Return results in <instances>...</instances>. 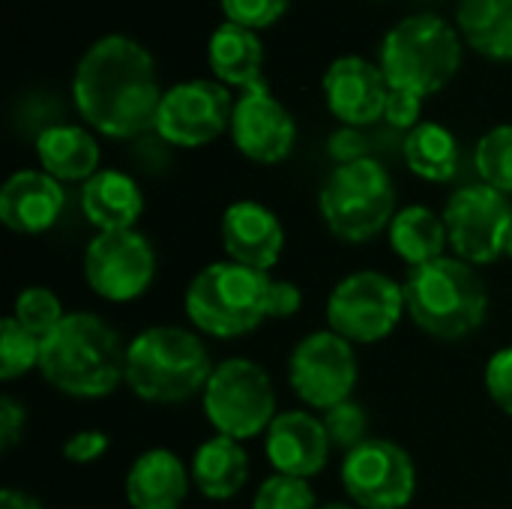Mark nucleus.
I'll return each instance as SVG.
<instances>
[{
  "label": "nucleus",
  "instance_id": "obj_1",
  "mask_svg": "<svg viewBox=\"0 0 512 509\" xmlns=\"http://www.w3.org/2000/svg\"><path fill=\"white\" fill-rule=\"evenodd\" d=\"M162 93L153 54L126 33L99 36L72 72V102L84 126L114 141L150 132Z\"/></svg>",
  "mask_w": 512,
  "mask_h": 509
},
{
  "label": "nucleus",
  "instance_id": "obj_2",
  "mask_svg": "<svg viewBox=\"0 0 512 509\" xmlns=\"http://www.w3.org/2000/svg\"><path fill=\"white\" fill-rule=\"evenodd\" d=\"M39 375L69 399H105L126 384V345L93 312H69L42 339Z\"/></svg>",
  "mask_w": 512,
  "mask_h": 509
},
{
  "label": "nucleus",
  "instance_id": "obj_3",
  "mask_svg": "<svg viewBox=\"0 0 512 509\" xmlns=\"http://www.w3.org/2000/svg\"><path fill=\"white\" fill-rule=\"evenodd\" d=\"M216 363L201 333L186 327H147L126 342V387L150 405H180L201 396Z\"/></svg>",
  "mask_w": 512,
  "mask_h": 509
},
{
  "label": "nucleus",
  "instance_id": "obj_4",
  "mask_svg": "<svg viewBox=\"0 0 512 509\" xmlns=\"http://www.w3.org/2000/svg\"><path fill=\"white\" fill-rule=\"evenodd\" d=\"M402 288L411 321L432 339L459 342L480 330L486 321V279L474 264L456 255H444L423 267H411Z\"/></svg>",
  "mask_w": 512,
  "mask_h": 509
},
{
  "label": "nucleus",
  "instance_id": "obj_5",
  "mask_svg": "<svg viewBox=\"0 0 512 509\" xmlns=\"http://www.w3.org/2000/svg\"><path fill=\"white\" fill-rule=\"evenodd\" d=\"M273 276L234 261H216L195 273L183 294V312L195 333L240 339L270 321Z\"/></svg>",
  "mask_w": 512,
  "mask_h": 509
},
{
  "label": "nucleus",
  "instance_id": "obj_6",
  "mask_svg": "<svg viewBox=\"0 0 512 509\" xmlns=\"http://www.w3.org/2000/svg\"><path fill=\"white\" fill-rule=\"evenodd\" d=\"M462 33L441 15H408L381 42L378 66L390 87L432 96L444 90L462 66Z\"/></svg>",
  "mask_w": 512,
  "mask_h": 509
},
{
  "label": "nucleus",
  "instance_id": "obj_7",
  "mask_svg": "<svg viewBox=\"0 0 512 509\" xmlns=\"http://www.w3.org/2000/svg\"><path fill=\"white\" fill-rule=\"evenodd\" d=\"M318 210L336 240L369 243L384 234L399 213L393 177L372 156L336 165L318 192Z\"/></svg>",
  "mask_w": 512,
  "mask_h": 509
},
{
  "label": "nucleus",
  "instance_id": "obj_8",
  "mask_svg": "<svg viewBox=\"0 0 512 509\" xmlns=\"http://www.w3.org/2000/svg\"><path fill=\"white\" fill-rule=\"evenodd\" d=\"M201 408L216 435L240 444L267 435L270 423L279 417L273 378L249 357H228L216 363L201 393Z\"/></svg>",
  "mask_w": 512,
  "mask_h": 509
},
{
  "label": "nucleus",
  "instance_id": "obj_9",
  "mask_svg": "<svg viewBox=\"0 0 512 509\" xmlns=\"http://www.w3.org/2000/svg\"><path fill=\"white\" fill-rule=\"evenodd\" d=\"M405 288L402 282L378 273V270H357L336 282L327 297V330L357 345H378L402 324Z\"/></svg>",
  "mask_w": 512,
  "mask_h": 509
},
{
  "label": "nucleus",
  "instance_id": "obj_10",
  "mask_svg": "<svg viewBox=\"0 0 512 509\" xmlns=\"http://www.w3.org/2000/svg\"><path fill=\"white\" fill-rule=\"evenodd\" d=\"M360 378L357 351L333 330L303 336L288 357V384L312 411H330L354 396Z\"/></svg>",
  "mask_w": 512,
  "mask_h": 509
},
{
  "label": "nucleus",
  "instance_id": "obj_11",
  "mask_svg": "<svg viewBox=\"0 0 512 509\" xmlns=\"http://www.w3.org/2000/svg\"><path fill=\"white\" fill-rule=\"evenodd\" d=\"M339 480L357 509H405L417 495L414 459L390 438H369L345 453Z\"/></svg>",
  "mask_w": 512,
  "mask_h": 509
},
{
  "label": "nucleus",
  "instance_id": "obj_12",
  "mask_svg": "<svg viewBox=\"0 0 512 509\" xmlns=\"http://www.w3.org/2000/svg\"><path fill=\"white\" fill-rule=\"evenodd\" d=\"M84 282L105 303H132L156 279V249L138 231H96L84 249Z\"/></svg>",
  "mask_w": 512,
  "mask_h": 509
},
{
  "label": "nucleus",
  "instance_id": "obj_13",
  "mask_svg": "<svg viewBox=\"0 0 512 509\" xmlns=\"http://www.w3.org/2000/svg\"><path fill=\"white\" fill-rule=\"evenodd\" d=\"M234 96L216 78L177 81L162 93L153 132L183 150L207 147L231 129Z\"/></svg>",
  "mask_w": 512,
  "mask_h": 509
},
{
  "label": "nucleus",
  "instance_id": "obj_14",
  "mask_svg": "<svg viewBox=\"0 0 512 509\" xmlns=\"http://www.w3.org/2000/svg\"><path fill=\"white\" fill-rule=\"evenodd\" d=\"M444 225L456 258L486 267L504 255L512 225L510 198L486 183L456 189L444 204Z\"/></svg>",
  "mask_w": 512,
  "mask_h": 509
},
{
  "label": "nucleus",
  "instance_id": "obj_15",
  "mask_svg": "<svg viewBox=\"0 0 512 509\" xmlns=\"http://www.w3.org/2000/svg\"><path fill=\"white\" fill-rule=\"evenodd\" d=\"M228 135L249 162L279 165L291 156L297 144V123L285 102L264 81L234 99Z\"/></svg>",
  "mask_w": 512,
  "mask_h": 509
},
{
  "label": "nucleus",
  "instance_id": "obj_16",
  "mask_svg": "<svg viewBox=\"0 0 512 509\" xmlns=\"http://www.w3.org/2000/svg\"><path fill=\"white\" fill-rule=\"evenodd\" d=\"M321 90H324V102L330 114L348 129H363V126L384 120L390 84L381 66L360 54L336 57L324 69Z\"/></svg>",
  "mask_w": 512,
  "mask_h": 509
},
{
  "label": "nucleus",
  "instance_id": "obj_17",
  "mask_svg": "<svg viewBox=\"0 0 512 509\" xmlns=\"http://www.w3.org/2000/svg\"><path fill=\"white\" fill-rule=\"evenodd\" d=\"M330 453L333 441L324 420L312 411H279L264 435V456L273 474L312 480L327 468Z\"/></svg>",
  "mask_w": 512,
  "mask_h": 509
},
{
  "label": "nucleus",
  "instance_id": "obj_18",
  "mask_svg": "<svg viewBox=\"0 0 512 509\" xmlns=\"http://www.w3.org/2000/svg\"><path fill=\"white\" fill-rule=\"evenodd\" d=\"M222 249L228 261L258 273H270L285 252V228L279 216L261 201H234L222 213L219 225Z\"/></svg>",
  "mask_w": 512,
  "mask_h": 509
},
{
  "label": "nucleus",
  "instance_id": "obj_19",
  "mask_svg": "<svg viewBox=\"0 0 512 509\" xmlns=\"http://www.w3.org/2000/svg\"><path fill=\"white\" fill-rule=\"evenodd\" d=\"M66 207L63 183L42 168H21L0 186V222L12 234H45L57 225Z\"/></svg>",
  "mask_w": 512,
  "mask_h": 509
},
{
  "label": "nucleus",
  "instance_id": "obj_20",
  "mask_svg": "<svg viewBox=\"0 0 512 509\" xmlns=\"http://www.w3.org/2000/svg\"><path fill=\"white\" fill-rule=\"evenodd\" d=\"M192 489V471L165 447L144 450L126 471V504L132 509H180Z\"/></svg>",
  "mask_w": 512,
  "mask_h": 509
},
{
  "label": "nucleus",
  "instance_id": "obj_21",
  "mask_svg": "<svg viewBox=\"0 0 512 509\" xmlns=\"http://www.w3.org/2000/svg\"><path fill=\"white\" fill-rule=\"evenodd\" d=\"M36 159L45 174L60 183H87L99 174L102 150L96 132L78 123H54L36 135Z\"/></svg>",
  "mask_w": 512,
  "mask_h": 509
},
{
  "label": "nucleus",
  "instance_id": "obj_22",
  "mask_svg": "<svg viewBox=\"0 0 512 509\" xmlns=\"http://www.w3.org/2000/svg\"><path fill=\"white\" fill-rule=\"evenodd\" d=\"M264 42L258 36V30L240 27L234 21H222L210 39H207V63L210 72L219 84H225L228 90L237 87L252 90L258 84H264Z\"/></svg>",
  "mask_w": 512,
  "mask_h": 509
},
{
  "label": "nucleus",
  "instance_id": "obj_23",
  "mask_svg": "<svg viewBox=\"0 0 512 509\" xmlns=\"http://www.w3.org/2000/svg\"><path fill=\"white\" fill-rule=\"evenodd\" d=\"M81 213L96 231H132L144 213V192L126 171L102 168L81 186Z\"/></svg>",
  "mask_w": 512,
  "mask_h": 509
},
{
  "label": "nucleus",
  "instance_id": "obj_24",
  "mask_svg": "<svg viewBox=\"0 0 512 509\" xmlns=\"http://www.w3.org/2000/svg\"><path fill=\"white\" fill-rule=\"evenodd\" d=\"M192 486L207 501H231L249 483V456L240 441L213 435L192 456Z\"/></svg>",
  "mask_w": 512,
  "mask_h": 509
},
{
  "label": "nucleus",
  "instance_id": "obj_25",
  "mask_svg": "<svg viewBox=\"0 0 512 509\" xmlns=\"http://www.w3.org/2000/svg\"><path fill=\"white\" fill-rule=\"evenodd\" d=\"M456 27L477 54L512 63V0H459Z\"/></svg>",
  "mask_w": 512,
  "mask_h": 509
},
{
  "label": "nucleus",
  "instance_id": "obj_26",
  "mask_svg": "<svg viewBox=\"0 0 512 509\" xmlns=\"http://www.w3.org/2000/svg\"><path fill=\"white\" fill-rule=\"evenodd\" d=\"M387 240L408 267H423L429 261H438L450 246L444 216L426 204L402 207L387 228Z\"/></svg>",
  "mask_w": 512,
  "mask_h": 509
},
{
  "label": "nucleus",
  "instance_id": "obj_27",
  "mask_svg": "<svg viewBox=\"0 0 512 509\" xmlns=\"http://www.w3.org/2000/svg\"><path fill=\"white\" fill-rule=\"evenodd\" d=\"M405 162L426 183H450L459 171V141L444 123L423 120L405 135Z\"/></svg>",
  "mask_w": 512,
  "mask_h": 509
},
{
  "label": "nucleus",
  "instance_id": "obj_28",
  "mask_svg": "<svg viewBox=\"0 0 512 509\" xmlns=\"http://www.w3.org/2000/svg\"><path fill=\"white\" fill-rule=\"evenodd\" d=\"M474 168L480 183L512 195V123L492 126L474 147Z\"/></svg>",
  "mask_w": 512,
  "mask_h": 509
},
{
  "label": "nucleus",
  "instance_id": "obj_29",
  "mask_svg": "<svg viewBox=\"0 0 512 509\" xmlns=\"http://www.w3.org/2000/svg\"><path fill=\"white\" fill-rule=\"evenodd\" d=\"M39 357H42V339L24 330L12 315H6L0 324V378L15 381L33 369L39 372Z\"/></svg>",
  "mask_w": 512,
  "mask_h": 509
},
{
  "label": "nucleus",
  "instance_id": "obj_30",
  "mask_svg": "<svg viewBox=\"0 0 512 509\" xmlns=\"http://www.w3.org/2000/svg\"><path fill=\"white\" fill-rule=\"evenodd\" d=\"M66 315L69 312H63L60 297L51 288H45V285L21 288L18 297H15V303H12V318L24 330H30L33 336H39V339H45L48 333H54Z\"/></svg>",
  "mask_w": 512,
  "mask_h": 509
},
{
  "label": "nucleus",
  "instance_id": "obj_31",
  "mask_svg": "<svg viewBox=\"0 0 512 509\" xmlns=\"http://www.w3.org/2000/svg\"><path fill=\"white\" fill-rule=\"evenodd\" d=\"M252 509H318V498L309 480L288 477V474H270L255 498Z\"/></svg>",
  "mask_w": 512,
  "mask_h": 509
},
{
  "label": "nucleus",
  "instance_id": "obj_32",
  "mask_svg": "<svg viewBox=\"0 0 512 509\" xmlns=\"http://www.w3.org/2000/svg\"><path fill=\"white\" fill-rule=\"evenodd\" d=\"M321 420H324V429H327V435H330V441H333L336 450L351 453L354 447H360L363 441L372 438V435H369V414H366V408H363L360 402H354V399H348V402H342V405L324 411Z\"/></svg>",
  "mask_w": 512,
  "mask_h": 509
},
{
  "label": "nucleus",
  "instance_id": "obj_33",
  "mask_svg": "<svg viewBox=\"0 0 512 509\" xmlns=\"http://www.w3.org/2000/svg\"><path fill=\"white\" fill-rule=\"evenodd\" d=\"M225 21H234L249 30L273 27L291 6V0H219Z\"/></svg>",
  "mask_w": 512,
  "mask_h": 509
},
{
  "label": "nucleus",
  "instance_id": "obj_34",
  "mask_svg": "<svg viewBox=\"0 0 512 509\" xmlns=\"http://www.w3.org/2000/svg\"><path fill=\"white\" fill-rule=\"evenodd\" d=\"M483 381H486V390H489V399L512 417V345L495 351L486 363V372H483Z\"/></svg>",
  "mask_w": 512,
  "mask_h": 509
},
{
  "label": "nucleus",
  "instance_id": "obj_35",
  "mask_svg": "<svg viewBox=\"0 0 512 509\" xmlns=\"http://www.w3.org/2000/svg\"><path fill=\"white\" fill-rule=\"evenodd\" d=\"M108 447H111V438L102 429H81L66 438L63 459L69 465H93L108 453Z\"/></svg>",
  "mask_w": 512,
  "mask_h": 509
},
{
  "label": "nucleus",
  "instance_id": "obj_36",
  "mask_svg": "<svg viewBox=\"0 0 512 509\" xmlns=\"http://www.w3.org/2000/svg\"><path fill=\"white\" fill-rule=\"evenodd\" d=\"M423 114V96L411 93V90H396L390 87V96H387V108H384V120L393 126V129H405L411 132L414 126H420Z\"/></svg>",
  "mask_w": 512,
  "mask_h": 509
},
{
  "label": "nucleus",
  "instance_id": "obj_37",
  "mask_svg": "<svg viewBox=\"0 0 512 509\" xmlns=\"http://www.w3.org/2000/svg\"><path fill=\"white\" fill-rule=\"evenodd\" d=\"M24 423H27L24 405L12 396H3L0 399V447H3V453H9L21 441Z\"/></svg>",
  "mask_w": 512,
  "mask_h": 509
},
{
  "label": "nucleus",
  "instance_id": "obj_38",
  "mask_svg": "<svg viewBox=\"0 0 512 509\" xmlns=\"http://www.w3.org/2000/svg\"><path fill=\"white\" fill-rule=\"evenodd\" d=\"M303 306V291L294 282L285 279H273V291H270V321H285L294 318Z\"/></svg>",
  "mask_w": 512,
  "mask_h": 509
},
{
  "label": "nucleus",
  "instance_id": "obj_39",
  "mask_svg": "<svg viewBox=\"0 0 512 509\" xmlns=\"http://www.w3.org/2000/svg\"><path fill=\"white\" fill-rule=\"evenodd\" d=\"M330 153L336 159V165H345V162H354V159H363V141L354 129H342L339 135H333L330 141Z\"/></svg>",
  "mask_w": 512,
  "mask_h": 509
},
{
  "label": "nucleus",
  "instance_id": "obj_40",
  "mask_svg": "<svg viewBox=\"0 0 512 509\" xmlns=\"http://www.w3.org/2000/svg\"><path fill=\"white\" fill-rule=\"evenodd\" d=\"M0 509H42V504L21 489H3L0 492Z\"/></svg>",
  "mask_w": 512,
  "mask_h": 509
},
{
  "label": "nucleus",
  "instance_id": "obj_41",
  "mask_svg": "<svg viewBox=\"0 0 512 509\" xmlns=\"http://www.w3.org/2000/svg\"><path fill=\"white\" fill-rule=\"evenodd\" d=\"M318 509H357L354 504H342V501H330V504H324V507Z\"/></svg>",
  "mask_w": 512,
  "mask_h": 509
},
{
  "label": "nucleus",
  "instance_id": "obj_42",
  "mask_svg": "<svg viewBox=\"0 0 512 509\" xmlns=\"http://www.w3.org/2000/svg\"><path fill=\"white\" fill-rule=\"evenodd\" d=\"M504 255L512 258V225H510V234H507V246H504Z\"/></svg>",
  "mask_w": 512,
  "mask_h": 509
}]
</instances>
